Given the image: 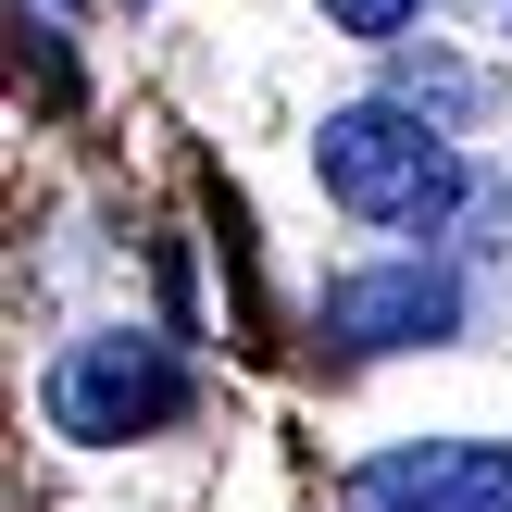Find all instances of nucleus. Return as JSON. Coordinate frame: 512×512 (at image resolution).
<instances>
[{
	"mask_svg": "<svg viewBox=\"0 0 512 512\" xmlns=\"http://www.w3.org/2000/svg\"><path fill=\"white\" fill-rule=\"evenodd\" d=\"M313 175H325V200L363 213V225H450L463 213V150H450L413 100H350V113H325Z\"/></svg>",
	"mask_w": 512,
	"mask_h": 512,
	"instance_id": "obj_1",
	"label": "nucleus"
},
{
	"mask_svg": "<svg viewBox=\"0 0 512 512\" xmlns=\"http://www.w3.org/2000/svg\"><path fill=\"white\" fill-rule=\"evenodd\" d=\"M175 413H188V375H175L163 338H88L50 375V425H63V438H150V425H175Z\"/></svg>",
	"mask_w": 512,
	"mask_h": 512,
	"instance_id": "obj_2",
	"label": "nucleus"
},
{
	"mask_svg": "<svg viewBox=\"0 0 512 512\" xmlns=\"http://www.w3.org/2000/svg\"><path fill=\"white\" fill-rule=\"evenodd\" d=\"M350 512H512V450L500 438H413L350 475Z\"/></svg>",
	"mask_w": 512,
	"mask_h": 512,
	"instance_id": "obj_3",
	"label": "nucleus"
},
{
	"mask_svg": "<svg viewBox=\"0 0 512 512\" xmlns=\"http://www.w3.org/2000/svg\"><path fill=\"white\" fill-rule=\"evenodd\" d=\"M450 325H463V288L438 263H375L350 288H325V338H350V350H413V338H450Z\"/></svg>",
	"mask_w": 512,
	"mask_h": 512,
	"instance_id": "obj_4",
	"label": "nucleus"
},
{
	"mask_svg": "<svg viewBox=\"0 0 512 512\" xmlns=\"http://www.w3.org/2000/svg\"><path fill=\"white\" fill-rule=\"evenodd\" d=\"M413 13H425V0H325V25H338V38H400Z\"/></svg>",
	"mask_w": 512,
	"mask_h": 512,
	"instance_id": "obj_5",
	"label": "nucleus"
}]
</instances>
